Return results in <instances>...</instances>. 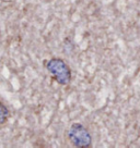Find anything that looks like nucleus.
Wrapping results in <instances>:
<instances>
[{"mask_svg":"<svg viewBox=\"0 0 140 148\" xmlns=\"http://www.w3.org/2000/svg\"><path fill=\"white\" fill-rule=\"evenodd\" d=\"M68 138L78 148H88L92 144V136L88 129L81 123H73L68 131Z\"/></svg>","mask_w":140,"mask_h":148,"instance_id":"obj_2","label":"nucleus"},{"mask_svg":"<svg viewBox=\"0 0 140 148\" xmlns=\"http://www.w3.org/2000/svg\"><path fill=\"white\" fill-rule=\"evenodd\" d=\"M9 116H10L9 109L3 103H1L0 105V124H5L6 121L9 119Z\"/></svg>","mask_w":140,"mask_h":148,"instance_id":"obj_3","label":"nucleus"},{"mask_svg":"<svg viewBox=\"0 0 140 148\" xmlns=\"http://www.w3.org/2000/svg\"><path fill=\"white\" fill-rule=\"evenodd\" d=\"M47 71L51 77L60 85H68L71 81V70L60 58H51L46 62Z\"/></svg>","mask_w":140,"mask_h":148,"instance_id":"obj_1","label":"nucleus"}]
</instances>
